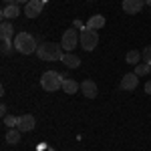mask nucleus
<instances>
[{
  "label": "nucleus",
  "instance_id": "1",
  "mask_svg": "<svg viewBox=\"0 0 151 151\" xmlns=\"http://www.w3.org/2000/svg\"><path fill=\"white\" fill-rule=\"evenodd\" d=\"M36 55L40 60H47V63H57V60H63L65 57V48L63 45H57V42H42L36 48Z\"/></svg>",
  "mask_w": 151,
  "mask_h": 151
},
{
  "label": "nucleus",
  "instance_id": "2",
  "mask_svg": "<svg viewBox=\"0 0 151 151\" xmlns=\"http://www.w3.org/2000/svg\"><path fill=\"white\" fill-rule=\"evenodd\" d=\"M14 48L18 52H22V55H32V52H36V48H38V42H36V38L32 35L18 32V35L14 36Z\"/></svg>",
  "mask_w": 151,
  "mask_h": 151
},
{
  "label": "nucleus",
  "instance_id": "3",
  "mask_svg": "<svg viewBox=\"0 0 151 151\" xmlns=\"http://www.w3.org/2000/svg\"><path fill=\"white\" fill-rule=\"evenodd\" d=\"M63 81L65 77L57 73V70H47L42 77H40V87L47 91V93H55L58 89H63Z\"/></svg>",
  "mask_w": 151,
  "mask_h": 151
},
{
  "label": "nucleus",
  "instance_id": "4",
  "mask_svg": "<svg viewBox=\"0 0 151 151\" xmlns=\"http://www.w3.org/2000/svg\"><path fill=\"white\" fill-rule=\"evenodd\" d=\"M60 45L65 48V52H73L77 48V45H81V32H77V28H67Z\"/></svg>",
  "mask_w": 151,
  "mask_h": 151
},
{
  "label": "nucleus",
  "instance_id": "5",
  "mask_svg": "<svg viewBox=\"0 0 151 151\" xmlns=\"http://www.w3.org/2000/svg\"><path fill=\"white\" fill-rule=\"evenodd\" d=\"M97 45H99V35H97V30H93V28L81 30V47L85 48V50H93Z\"/></svg>",
  "mask_w": 151,
  "mask_h": 151
},
{
  "label": "nucleus",
  "instance_id": "6",
  "mask_svg": "<svg viewBox=\"0 0 151 151\" xmlns=\"http://www.w3.org/2000/svg\"><path fill=\"white\" fill-rule=\"evenodd\" d=\"M42 6H45L42 0H30L28 4H24V14H26L28 18H36V16L42 12Z\"/></svg>",
  "mask_w": 151,
  "mask_h": 151
},
{
  "label": "nucleus",
  "instance_id": "7",
  "mask_svg": "<svg viewBox=\"0 0 151 151\" xmlns=\"http://www.w3.org/2000/svg\"><path fill=\"white\" fill-rule=\"evenodd\" d=\"M137 85H139V77H137L135 73H127V75L121 79V89H123V91H135Z\"/></svg>",
  "mask_w": 151,
  "mask_h": 151
},
{
  "label": "nucleus",
  "instance_id": "8",
  "mask_svg": "<svg viewBox=\"0 0 151 151\" xmlns=\"http://www.w3.org/2000/svg\"><path fill=\"white\" fill-rule=\"evenodd\" d=\"M36 127V121L32 115H20L18 117V125H16V129H20L22 133H28V131H32V129Z\"/></svg>",
  "mask_w": 151,
  "mask_h": 151
},
{
  "label": "nucleus",
  "instance_id": "9",
  "mask_svg": "<svg viewBox=\"0 0 151 151\" xmlns=\"http://www.w3.org/2000/svg\"><path fill=\"white\" fill-rule=\"evenodd\" d=\"M145 6V0H123V10L127 14H137L143 10Z\"/></svg>",
  "mask_w": 151,
  "mask_h": 151
},
{
  "label": "nucleus",
  "instance_id": "10",
  "mask_svg": "<svg viewBox=\"0 0 151 151\" xmlns=\"http://www.w3.org/2000/svg\"><path fill=\"white\" fill-rule=\"evenodd\" d=\"M81 93L87 97V99H95L97 97V85H95L91 79H85L81 83Z\"/></svg>",
  "mask_w": 151,
  "mask_h": 151
},
{
  "label": "nucleus",
  "instance_id": "11",
  "mask_svg": "<svg viewBox=\"0 0 151 151\" xmlns=\"http://www.w3.org/2000/svg\"><path fill=\"white\" fill-rule=\"evenodd\" d=\"M20 12H22V10H20V6H18V4H6V6L2 8L0 14H2V18H4V20H10V18H16Z\"/></svg>",
  "mask_w": 151,
  "mask_h": 151
},
{
  "label": "nucleus",
  "instance_id": "12",
  "mask_svg": "<svg viewBox=\"0 0 151 151\" xmlns=\"http://www.w3.org/2000/svg\"><path fill=\"white\" fill-rule=\"evenodd\" d=\"M63 65H65L67 69H79V67H81V58L77 57V55H73V52H65Z\"/></svg>",
  "mask_w": 151,
  "mask_h": 151
},
{
  "label": "nucleus",
  "instance_id": "13",
  "mask_svg": "<svg viewBox=\"0 0 151 151\" xmlns=\"http://www.w3.org/2000/svg\"><path fill=\"white\" fill-rule=\"evenodd\" d=\"M12 36H14V28L8 20H4L0 24V40H12Z\"/></svg>",
  "mask_w": 151,
  "mask_h": 151
},
{
  "label": "nucleus",
  "instance_id": "14",
  "mask_svg": "<svg viewBox=\"0 0 151 151\" xmlns=\"http://www.w3.org/2000/svg\"><path fill=\"white\" fill-rule=\"evenodd\" d=\"M85 26H87V28H93V30L103 28V26H105V16H103V14H95V16H91V18L87 20Z\"/></svg>",
  "mask_w": 151,
  "mask_h": 151
},
{
  "label": "nucleus",
  "instance_id": "15",
  "mask_svg": "<svg viewBox=\"0 0 151 151\" xmlns=\"http://www.w3.org/2000/svg\"><path fill=\"white\" fill-rule=\"evenodd\" d=\"M79 89H81V85H77L75 79H69V77H67V79L63 81V91H65L67 95H75Z\"/></svg>",
  "mask_w": 151,
  "mask_h": 151
},
{
  "label": "nucleus",
  "instance_id": "16",
  "mask_svg": "<svg viewBox=\"0 0 151 151\" xmlns=\"http://www.w3.org/2000/svg\"><path fill=\"white\" fill-rule=\"evenodd\" d=\"M20 135H22V131L20 129H8V133H6V141L10 143V145H16V143H20Z\"/></svg>",
  "mask_w": 151,
  "mask_h": 151
},
{
  "label": "nucleus",
  "instance_id": "17",
  "mask_svg": "<svg viewBox=\"0 0 151 151\" xmlns=\"http://www.w3.org/2000/svg\"><path fill=\"white\" fill-rule=\"evenodd\" d=\"M141 52L139 50H129L127 52V57H125V60H127L129 65H139V60H141Z\"/></svg>",
  "mask_w": 151,
  "mask_h": 151
},
{
  "label": "nucleus",
  "instance_id": "18",
  "mask_svg": "<svg viewBox=\"0 0 151 151\" xmlns=\"http://www.w3.org/2000/svg\"><path fill=\"white\" fill-rule=\"evenodd\" d=\"M149 73H151V65H147V63L135 65V75H137V77H145V75H149Z\"/></svg>",
  "mask_w": 151,
  "mask_h": 151
},
{
  "label": "nucleus",
  "instance_id": "19",
  "mask_svg": "<svg viewBox=\"0 0 151 151\" xmlns=\"http://www.w3.org/2000/svg\"><path fill=\"white\" fill-rule=\"evenodd\" d=\"M0 50H2V55H4V57H6V55H10L12 40H0Z\"/></svg>",
  "mask_w": 151,
  "mask_h": 151
},
{
  "label": "nucleus",
  "instance_id": "20",
  "mask_svg": "<svg viewBox=\"0 0 151 151\" xmlns=\"http://www.w3.org/2000/svg\"><path fill=\"white\" fill-rule=\"evenodd\" d=\"M4 125H6V127H10V129H14L16 125H18V117L6 115V117H4Z\"/></svg>",
  "mask_w": 151,
  "mask_h": 151
},
{
  "label": "nucleus",
  "instance_id": "21",
  "mask_svg": "<svg viewBox=\"0 0 151 151\" xmlns=\"http://www.w3.org/2000/svg\"><path fill=\"white\" fill-rule=\"evenodd\" d=\"M141 57H143V63L151 65V47H145V48H143V50H141Z\"/></svg>",
  "mask_w": 151,
  "mask_h": 151
},
{
  "label": "nucleus",
  "instance_id": "22",
  "mask_svg": "<svg viewBox=\"0 0 151 151\" xmlns=\"http://www.w3.org/2000/svg\"><path fill=\"white\" fill-rule=\"evenodd\" d=\"M0 115H2V119L8 115V113H6V105H0Z\"/></svg>",
  "mask_w": 151,
  "mask_h": 151
},
{
  "label": "nucleus",
  "instance_id": "23",
  "mask_svg": "<svg viewBox=\"0 0 151 151\" xmlns=\"http://www.w3.org/2000/svg\"><path fill=\"white\" fill-rule=\"evenodd\" d=\"M75 28H81V30H85L87 26H83V22H81V20H75Z\"/></svg>",
  "mask_w": 151,
  "mask_h": 151
},
{
  "label": "nucleus",
  "instance_id": "24",
  "mask_svg": "<svg viewBox=\"0 0 151 151\" xmlns=\"http://www.w3.org/2000/svg\"><path fill=\"white\" fill-rule=\"evenodd\" d=\"M145 93H147V95H151V81H147V83H145Z\"/></svg>",
  "mask_w": 151,
  "mask_h": 151
},
{
  "label": "nucleus",
  "instance_id": "25",
  "mask_svg": "<svg viewBox=\"0 0 151 151\" xmlns=\"http://www.w3.org/2000/svg\"><path fill=\"white\" fill-rule=\"evenodd\" d=\"M2 2H4V6L6 4H16V0H2Z\"/></svg>",
  "mask_w": 151,
  "mask_h": 151
},
{
  "label": "nucleus",
  "instance_id": "26",
  "mask_svg": "<svg viewBox=\"0 0 151 151\" xmlns=\"http://www.w3.org/2000/svg\"><path fill=\"white\" fill-rule=\"evenodd\" d=\"M30 0H16V4H28Z\"/></svg>",
  "mask_w": 151,
  "mask_h": 151
},
{
  "label": "nucleus",
  "instance_id": "27",
  "mask_svg": "<svg viewBox=\"0 0 151 151\" xmlns=\"http://www.w3.org/2000/svg\"><path fill=\"white\" fill-rule=\"evenodd\" d=\"M145 4H149V6H151V0H145Z\"/></svg>",
  "mask_w": 151,
  "mask_h": 151
},
{
  "label": "nucleus",
  "instance_id": "28",
  "mask_svg": "<svg viewBox=\"0 0 151 151\" xmlns=\"http://www.w3.org/2000/svg\"><path fill=\"white\" fill-rule=\"evenodd\" d=\"M42 2H45V4H47V2H48V0H42Z\"/></svg>",
  "mask_w": 151,
  "mask_h": 151
},
{
  "label": "nucleus",
  "instance_id": "29",
  "mask_svg": "<svg viewBox=\"0 0 151 151\" xmlns=\"http://www.w3.org/2000/svg\"><path fill=\"white\" fill-rule=\"evenodd\" d=\"M89 2H93V0H89Z\"/></svg>",
  "mask_w": 151,
  "mask_h": 151
}]
</instances>
